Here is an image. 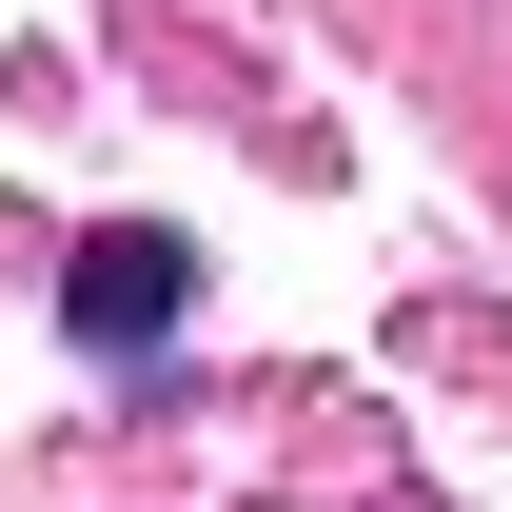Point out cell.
<instances>
[{"instance_id":"1","label":"cell","mask_w":512,"mask_h":512,"mask_svg":"<svg viewBox=\"0 0 512 512\" xmlns=\"http://www.w3.org/2000/svg\"><path fill=\"white\" fill-rule=\"evenodd\" d=\"M178 316H197V256L158 237V217H99V237L60 256V335L79 355H158Z\"/></svg>"}]
</instances>
